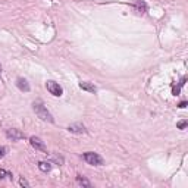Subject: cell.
<instances>
[{
  "instance_id": "1",
  "label": "cell",
  "mask_w": 188,
  "mask_h": 188,
  "mask_svg": "<svg viewBox=\"0 0 188 188\" xmlns=\"http://www.w3.org/2000/svg\"><path fill=\"white\" fill-rule=\"evenodd\" d=\"M33 109H34V112H35V115H37L41 121L50 122V123L55 122V119H53V116H51V113L47 110V107H46L40 100H37V101H34L33 103Z\"/></svg>"
},
{
  "instance_id": "2",
  "label": "cell",
  "mask_w": 188,
  "mask_h": 188,
  "mask_svg": "<svg viewBox=\"0 0 188 188\" xmlns=\"http://www.w3.org/2000/svg\"><path fill=\"white\" fill-rule=\"evenodd\" d=\"M83 157L88 165H93V166H101L103 165V159H101L97 153H94V151H87V153H84Z\"/></svg>"
},
{
  "instance_id": "3",
  "label": "cell",
  "mask_w": 188,
  "mask_h": 188,
  "mask_svg": "<svg viewBox=\"0 0 188 188\" xmlns=\"http://www.w3.org/2000/svg\"><path fill=\"white\" fill-rule=\"evenodd\" d=\"M46 88L49 90L50 94H53L56 97H60L62 94H63V88L57 83H55V81H47L46 83Z\"/></svg>"
},
{
  "instance_id": "4",
  "label": "cell",
  "mask_w": 188,
  "mask_h": 188,
  "mask_svg": "<svg viewBox=\"0 0 188 188\" xmlns=\"http://www.w3.org/2000/svg\"><path fill=\"white\" fill-rule=\"evenodd\" d=\"M6 137L12 141H18V140H22L24 138V134L19 131V129H15V128H11L6 131Z\"/></svg>"
},
{
  "instance_id": "5",
  "label": "cell",
  "mask_w": 188,
  "mask_h": 188,
  "mask_svg": "<svg viewBox=\"0 0 188 188\" xmlns=\"http://www.w3.org/2000/svg\"><path fill=\"white\" fill-rule=\"evenodd\" d=\"M29 143H31V145H33L35 150H40V151L47 153V147H46L44 143L41 141V138H38V137H31V138H29Z\"/></svg>"
},
{
  "instance_id": "6",
  "label": "cell",
  "mask_w": 188,
  "mask_h": 188,
  "mask_svg": "<svg viewBox=\"0 0 188 188\" xmlns=\"http://www.w3.org/2000/svg\"><path fill=\"white\" fill-rule=\"evenodd\" d=\"M68 131L72 134H87V128L84 127L83 123H72V125H69L68 127Z\"/></svg>"
},
{
  "instance_id": "7",
  "label": "cell",
  "mask_w": 188,
  "mask_h": 188,
  "mask_svg": "<svg viewBox=\"0 0 188 188\" xmlns=\"http://www.w3.org/2000/svg\"><path fill=\"white\" fill-rule=\"evenodd\" d=\"M79 88L84 90V91H88V93H97V87L91 83H87V81L79 83Z\"/></svg>"
},
{
  "instance_id": "8",
  "label": "cell",
  "mask_w": 188,
  "mask_h": 188,
  "mask_svg": "<svg viewBox=\"0 0 188 188\" xmlns=\"http://www.w3.org/2000/svg\"><path fill=\"white\" fill-rule=\"evenodd\" d=\"M16 85H18V88L21 90V91H25V93L29 91V84H28V81H27V79H24V78H18V79H16Z\"/></svg>"
},
{
  "instance_id": "9",
  "label": "cell",
  "mask_w": 188,
  "mask_h": 188,
  "mask_svg": "<svg viewBox=\"0 0 188 188\" xmlns=\"http://www.w3.org/2000/svg\"><path fill=\"white\" fill-rule=\"evenodd\" d=\"M77 182L79 184V185H83V187H87V188L91 187V182H90V181L87 179V178L81 177V175H78V177H77Z\"/></svg>"
},
{
  "instance_id": "10",
  "label": "cell",
  "mask_w": 188,
  "mask_h": 188,
  "mask_svg": "<svg viewBox=\"0 0 188 188\" xmlns=\"http://www.w3.org/2000/svg\"><path fill=\"white\" fill-rule=\"evenodd\" d=\"M38 168H40V171H43V172H50L51 171V163L50 162H40Z\"/></svg>"
},
{
  "instance_id": "11",
  "label": "cell",
  "mask_w": 188,
  "mask_h": 188,
  "mask_svg": "<svg viewBox=\"0 0 188 188\" xmlns=\"http://www.w3.org/2000/svg\"><path fill=\"white\" fill-rule=\"evenodd\" d=\"M134 7H137V11L141 12V13H144V12H145V9H147L145 3H144V2H141V0H137V2L134 3Z\"/></svg>"
},
{
  "instance_id": "12",
  "label": "cell",
  "mask_w": 188,
  "mask_h": 188,
  "mask_svg": "<svg viewBox=\"0 0 188 188\" xmlns=\"http://www.w3.org/2000/svg\"><path fill=\"white\" fill-rule=\"evenodd\" d=\"M5 177H9L12 179V173H9V172H6L5 169H0V179H3Z\"/></svg>"
},
{
  "instance_id": "13",
  "label": "cell",
  "mask_w": 188,
  "mask_h": 188,
  "mask_svg": "<svg viewBox=\"0 0 188 188\" xmlns=\"http://www.w3.org/2000/svg\"><path fill=\"white\" fill-rule=\"evenodd\" d=\"M19 185H22V187L28 188V187H29V182H28V181L24 177H21V178H19Z\"/></svg>"
},
{
  "instance_id": "14",
  "label": "cell",
  "mask_w": 188,
  "mask_h": 188,
  "mask_svg": "<svg viewBox=\"0 0 188 188\" xmlns=\"http://www.w3.org/2000/svg\"><path fill=\"white\" fill-rule=\"evenodd\" d=\"M185 127H187V121H181V122H178V128H179V129H184Z\"/></svg>"
},
{
  "instance_id": "15",
  "label": "cell",
  "mask_w": 188,
  "mask_h": 188,
  "mask_svg": "<svg viewBox=\"0 0 188 188\" xmlns=\"http://www.w3.org/2000/svg\"><path fill=\"white\" fill-rule=\"evenodd\" d=\"M5 151H6V149H3V147H0V159L5 156Z\"/></svg>"
},
{
  "instance_id": "16",
  "label": "cell",
  "mask_w": 188,
  "mask_h": 188,
  "mask_svg": "<svg viewBox=\"0 0 188 188\" xmlns=\"http://www.w3.org/2000/svg\"><path fill=\"white\" fill-rule=\"evenodd\" d=\"M185 106H187V101H181V103H179V107H181V109H184Z\"/></svg>"
},
{
  "instance_id": "17",
  "label": "cell",
  "mask_w": 188,
  "mask_h": 188,
  "mask_svg": "<svg viewBox=\"0 0 188 188\" xmlns=\"http://www.w3.org/2000/svg\"><path fill=\"white\" fill-rule=\"evenodd\" d=\"M0 72H2V66H0Z\"/></svg>"
}]
</instances>
